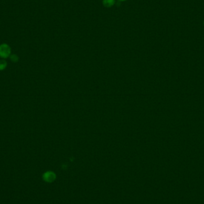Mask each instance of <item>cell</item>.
<instances>
[{
  "label": "cell",
  "mask_w": 204,
  "mask_h": 204,
  "mask_svg": "<svg viewBox=\"0 0 204 204\" xmlns=\"http://www.w3.org/2000/svg\"><path fill=\"white\" fill-rule=\"evenodd\" d=\"M11 55V48L6 43L0 45V57L2 59L9 57Z\"/></svg>",
  "instance_id": "1"
},
{
  "label": "cell",
  "mask_w": 204,
  "mask_h": 204,
  "mask_svg": "<svg viewBox=\"0 0 204 204\" xmlns=\"http://www.w3.org/2000/svg\"><path fill=\"white\" fill-rule=\"evenodd\" d=\"M44 179H45L46 181H52V180L54 179V174H53V173H51V172H47V173H45V174H44Z\"/></svg>",
  "instance_id": "2"
},
{
  "label": "cell",
  "mask_w": 204,
  "mask_h": 204,
  "mask_svg": "<svg viewBox=\"0 0 204 204\" xmlns=\"http://www.w3.org/2000/svg\"><path fill=\"white\" fill-rule=\"evenodd\" d=\"M7 66V63L4 59H0V71L4 70Z\"/></svg>",
  "instance_id": "3"
},
{
  "label": "cell",
  "mask_w": 204,
  "mask_h": 204,
  "mask_svg": "<svg viewBox=\"0 0 204 204\" xmlns=\"http://www.w3.org/2000/svg\"><path fill=\"white\" fill-rule=\"evenodd\" d=\"M115 3L114 0H103V4L107 7H110L112 6Z\"/></svg>",
  "instance_id": "4"
},
{
  "label": "cell",
  "mask_w": 204,
  "mask_h": 204,
  "mask_svg": "<svg viewBox=\"0 0 204 204\" xmlns=\"http://www.w3.org/2000/svg\"><path fill=\"white\" fill-rule=\"evenodd\" d=\"M10 60L13 62H14V63H16V62H17L18 61H19V57L16 55V54H11L10 55Z\"/></svg>",
  "instance_id": "5"
},
{
  "label": "cell",
  "mask_w": 204,
  "mask_h": 204,
  "mask_svg": "<svg viewBox=\"0 0 204 204\" xmlns=\"http://www.w3.org/2000/svg\"><path fill=\"white\" fill-rule=\"evenodd\" d=\"M121 1H125V0H121Z\"/></svg>",
  "instance_id": "6"
},
{
  "label": "cell",
  "mask_w": 204,
  "mask_h": 204,
  "mask_svg": "<svg viewBox=\"0 0 204 204\" xmlns=\"http://www.w3.org/2000/svg\"></svg>",
  "instance_id": "7"
}]
</instances>
